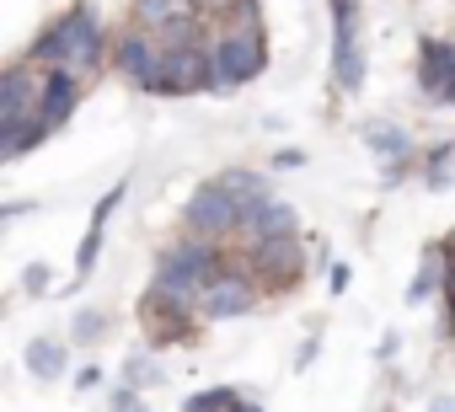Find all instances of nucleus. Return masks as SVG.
<instances>
[{"label": "nucleus", "instance_id": "nucleus-1", "mask_svg": "<svg viewBox=\"0 0 455 412\" xmlns=\"http://www.w3.org/2000/svg\"><path fill=\"white\" fill-rule=\"evenodd\" d=\"M252 300H258V284L242 268H214L198 289L204 316H242V311H252Z\"/></svg>", "mask_w": 455, "mask_h": 412}, {"label": "nucleus", "instance_id": "nucleus-2", "mask_svg": "<svg viewBox=\"0 0 455 412\" xmlns=\"http://www.w3.org/2000/svg\"><path fill=\"white\" fill-rule=\"evenodd\" d=\"M60 364H65V359H60V348H49V343H38V348H33V369H38V375H60Z\"/></svg>", "mask_w": 455, "mask_h": 412}, {"label": "nucleus", "instance_id": "nucleus-3", "mask_svg": "<svg viewBox=\"0 0 455 412\" xmlns=\"http://www.w3.org/2000/svg\"><path fill=\"white\" fill-rule=\"evenodd\" d=\"M434 412H455V401H439V407H434Z\"/></svg>", "mask_w": 455, "mask_h": 412}]
</instances>
